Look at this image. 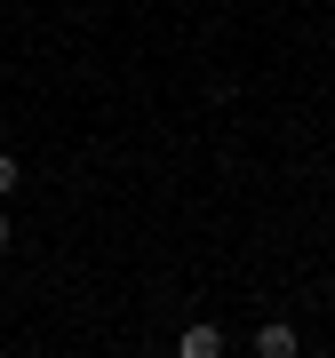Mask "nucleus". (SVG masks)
Listing matches in <instances>:
<instances>
[{
  "label": "nucleus",
  "instance_id": "nucleus-1",
  "mask_svg": "<svg viewBox=\"0 0 335 358\" xmlns=\"http://www.w3.org/2000/svg\"><path fill=\"white\" fill-rule=\"evenodd\" d=\"M296 350H303L296 319H264V327H256V358H296Z\"/></svg>",
  "mask_w": 335,
  "mask_h": 358
},
{
  "label": "nucleus",
  "instance_id": "nucleus-2",
  "mask_svg": "<svg viewBox=\"0 0 335 358\" xmlns=\"http://www.w3.org/2000/svg\"><path fill=\"white\" fill-rule=\"evenodd\" d=\"M176 350H184V358H216V350H224V334H216V327H184V343H176Z\"/></svg>",
  "mask_w": 335,
  "mask_h": 358
},
{
  "label": "nucleus",
  "instance_id": "nucleus-3",
  "mask_svg": "<svg viewBox=\"0 0 335 358\" xmlns=\"http://www.w3.org/2000/svg\"><path fill=\"white\" fill-rule=\"evenodd\" d=\"M16 183H25V167H16L8 152H0V199H8V192H16Z\"/></svg>",
  "mask_w": 335,
  "mask_h": 358
},
{
  "label": "nucleus",
  "instance_id": "nucleus-4",
  "mask_svg": "<svg viewBox=\"0 0 335 358\" xmlns=\"http://www.w3.org/2000/svg\"><path fill=\"white\" fill-rule=\"evenodd\" d=\"M0 255H8V215H0Z\"/></svg>",
  "mask_w": 335,
  "mask_h": 358
}]
</instances>
